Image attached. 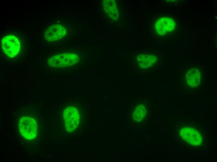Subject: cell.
Masks as SVG:
<instances>
[{
	"label": "cell",
	"instance_id": "6da1fadb",
	"mask_svg": "<svg viewBox=\"0 0 217 162\" xmlns=\"http://www.w3.org/2000/svg\"><path fill=\"white\" fill-rule=\"evenodd\" d=\"M1 47L2 50L6 55L13 58L18 55L20 53V42L15 36L7 35L2 38Z\"/></svg>",
	"mask_w": 217,
	"mask_h": 162
},
{
	"label": "cell",
	"instance_id": "7a4b0ae2",
	"mask_svg": "<svg viewBox=\"0 0 217 162\" xmlns=\"http://www.w3.org/2000/svg\"><path fill=\"white\" fill-rule=\"evenodd\" d=\"M77 58L74 54L71 53H63L54 55L48 60L47 64L55 67L68 66L75 64Z\"/></svg>",
	"mask_w": 217,
	"mask_h": 162
},
{
	"label": "cell",
	"instance_id": "3957f363",
	"mask_svg": "<svg viewBox=\"0 0 217 162\" xmlns=\"http://www.w3.org/2000/svg\"><path fill=\"white\" fill-rule=\"evenodd\" d=\"M176 21L170 17H164L157 19L154 24V28L157 34L165 35L173 31L175 29Z\"/></svg>",
	"mask_w": 217,
	"mask_h": 162
},
{
	"label": "cell",
	"instance_id": "277c9868",
	"mask_svg": "<svg viewBox=\"0 0 217 162\" xmlns=\"http://www.w3.org/2000/svg\"><path fill=\"white\" fill-rule=\"evenodd\" d=\"M66 33V29L63 25L59 24L52 25L45 31L44 37L46 40L55 41L62 38Z\"/></svg>",
	"mask_w": 217,
	"mask_h": 162
},
{
	"label": "cell",
	"instance_id": "5b68a950",
	"mask_svg": "<svg viewBox=\"0 0 217 162\" xmlns=\"http://www.w3.org/2000/svg\"><path fill=\"white\" fill-rule=\"evenodd\" d=\"M102 4L104 12L108 17L114 20H117L118 18L119 7L116 1L103 0Z\"/></svg>",
	"mask_w": 217,
	"mask_h": 162
},
{
	"label": "cell",
	"instance_id": "8992f818",
	"mask_svg": "<svg viewBox=\"0 0 217 162\" xmlns=\"http://www.w3.org/2000/svg\"><path fill=\"white\" fill-rule=\"evenodd\" d=\"M157 58L152 54H141L138 55L136 62L138 67L142 69H147L152 67L157 61Z\"/></svg>",
	"mask_w": 217,
	"mask_h": 162
},
{
	"label": "cell",
	"instance_id": "52a82bcc",
	"mask_svg": "<svg viewBox=\"0 0 217 162\" xmlns=\"http://www.w3.org/2000/svg\"><path fill=\"white\" fill-rule=\"evenodd\" d=\"M185 77V81L188 86L195 88L200 84L201 74L200 70L198 68H193L189 69L186 73Z\"/></svg>",
	"mask_w": 217,
	"mask_h": 162
}]
</instances>
